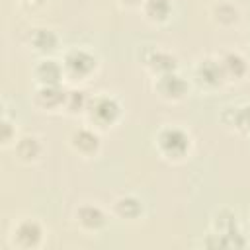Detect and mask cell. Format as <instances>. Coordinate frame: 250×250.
<instances>
[{
    "label": "cell",
    "mask_w": 250,
    "mask_h": 250,
    "mask_svg": "<svg viewBox=\"0 0 250 250\" xmlns=\"http://www.w3.org/2000/svg\"><path fill=\"white\" fill-rule=\"evenodd\" d=\"M154 90L158 92L160 98L170 100V102H176V100H182V98L188 94V82L174 70V72L160 74V76L156 78Z\"/></svg>",
    "instance_id": "obj_5"
},
{
    "label": "cell",
    "mask_w": 250,
    "mask_h": 250,
    "mask_svg": "<svg viewBox=\"0 0 250 250\" xmlns=\"http://www.w3.org/2000/svg\"><path fill=\"white\" fill-rule=\"evenodd\" d=\"M219 62L223 66V72H225L227 80H238L248 72V62L240 53H234V51L225 53Z\"/></svg>",
    "instance_id": "obj_12"
},
{
    "label": "cell",
    "mask_w": 250,
    "mask_h": 250,
    "mask_svg": "<svg viewBox=\"0 0 250 250\" xmlns=\"http://www.w3.org/2000/svg\"><path fill=\"white\" fill-rule=\"evenodd\" d=\"M230 117H221L223 123L232 125L238 133H250V104L238 107H227Z\"/></svg>",
    "instance_id": "obj_17"
},
{
    "label": "cell",
    "mask_w": 250,
    "mask_h": 250,
    "mask_svg": "<svg viewBox=\"0 0 250 250\" xmlns=\"http://www.w3.org/2000/svg\"><path fill=\"white\" fill-rule=\"evenodd\" d=\"M213 18H215V21L219 23V25H232V23H236L238 21V10L232 6V4H217L215 8H213Z\"/></svg>",
    "instance_id": "obj_19"
},
{
    "label": "cell",
    "mask_w": 250,
    "mask_h": 250,
    "mask_svg": "<svg viewBox=\"0 0 250 250\" xmlns=\"http://www.w3.org/2000/svg\"><path fill=\"white\" fill-rule=\"evenodd\" d=\"M90 98L86 96L84 90H68L66 92V100H64V109L68 113H80L88 107Z\"/></svg>",
    "instance_id": "obj_18"
},
{
    "label": "cell",
    "mask_w": 250,
    "mask_h": 250,
    "mask_svg": "<svg viewBox=\"0 0 250 250\" xmlns=\"http://www.w3.org/2000/svg\"><path fill=\"white\" fill-rule=\"evenodd\" d=\"M25 4H41V2H45V0H23Z\"/></svg>",
    "instance_id": "obj_22"
},
{
    "label": "cell",
    "mask_w": 250,
    "mask_h": 250,
    "mask_svg": "<svg viewBox=\"0 0 250 250\" xmlns=\"http://www.w3.org/2000/svg\"><path fill=\"white\" fill-rule=\"evenodd\" d=\"M76 221L86 230H100L107 223V217L98 205L86 203V205H80L76 209Z\"/></svg>",
    "instance_id": "obj_10"
},
{
    "label": "cell",
    "mask_w": 250,
    "mask_h": 250,
    "mask_svg": "<svg viewBox=\"0 0 250 250\" xmlns=\"http://www.w3.org/2000/svg\"><path fill=\"white\" fill-rule=\"evenodd\" d=\"M70 145H72V148L78 154H82V156H94L98 152V148H100V137L92 129L80 127V129L72 131Z\"/></svg>",
    "instance_id": "obj_8"
},
{
    "label": "cell",
    "mask_w": 250,
    "mask_h": 250,
    "mask_svg": "<svg viewBox=\"0 0 250 250\" xmlns=\"http://www.w3.org/2000/svg\"><path fill=\"white\" fill-rule=\"evenodd\" d=\"M86 111H88V117H90V121H92L94 125L105 129V127L113 125V123L119 119L121 105H119V102H117L115 98L102 94V96H96V98H92V100L88 102Z\"/></svg>",
    "instance_id": "obj_3"
},
{
    "label": "cell",
    "mask_w": 250,
    "mask_h": 250,
    "mask_svg": "<svg viewBox=\"0 0 250 250\" xmlns=\"http://www.w3.org/2000/svg\"><path fill=\"white\" fill-rule=\"evenodd\" d=\"M119 2L125 4V6H129V8H133V6H143L145 0H119Z\"/></svg>",
    "instance_id": "obj_21"
},
{
    "label": "cell",
    "mask_w": 250,
    "mask_h": 250,
    "mask_svg": "<svg viewBox=\"0 0 250 250\" xmlns=\"http://www.w3.org/2000/svg\"><path fill=\"white\" fill-rule=\"evenodd\" d=\"M64 100H66V92L55 84V86H39L33 94V102L37 107L41 109H59L64 107Z\"/></svg>",
    "instance_id": "obj_7"
},
{
    "label": "cell",
    "mask_w": 250,
    "mask_h": 250,
    "mask_svg": "<svg viewBox=\"0 0 250 250\" xmlns=\"http://www.w3.org/2000/svg\"><path fill=\"white\" fill-rule=\"evenodd\" d=\"M113 211L121 219H139L143 213V203L135 195H121L115 199Z\"/></svg>",
    "instance_id": "obj_14"
},
{
    "label": "cell",
    "mask_w": 250,
    "mask_h": 250,
    "mask_svg": "<svg viewBox=\"0 0 250 250\" xmlns=\"http://www.w3.org/2000/svg\"><path fill=\"white\" fill-rule=\"evenodd\" d=\"M98 66V59L86 49H70L64 53L62 70L70 80H86Z\"/></svg>",
    "instance_id": "obj_2"
},
{
    "label": "cell",
    "mask_w": 250,
    "mask_h": 250,
    "mask_svg": "<svg viewBox=\"0 0 250 250\" xmlns=\"http://www.w3.org/2000/svg\"><path fill=\"white\" fill-rule=\"evenodd\" d=\"M189 135L180 127H164L156 135V146L160 154L170 160H180L189 150Z\"/></svg>",
    "instance_id": "obj_1"
},
{
    "label": "cell",
    "mask_w": 250,
    "mask_h": 250,
    "mask_svg": "<svg viewBox=\"0 0 250 250\" xmlns=\"http://www.w3.org/2000/svg\"><path fill=\"white\" fill-rule=\"evenodd\" d=\"M29 45H31L37 53L49 55V53H53V51L57 49L59 39H57V35H55L51 29H47V27H35V29H31V33H29Z\"/></svg>",
    "instance_id": "obj_13"
},
{
    "label": "cell",
    "mask_w": 250,
    "mask_h": 250,
    "mask_svg": "<svg viewBox=\"0 0 250 250\" xmlns=\"http://www.w3.org/2000/svg\"><path fill=\"white\" fill-rule=\"evenodd\" d=\"M195 78L201 86H207V88H217L227 80L221 62L215 61V59L199 61L197 66H195Z\"/></svg>",
    "instance_id": "obj_6"
},
{
    "label": "cell",
    "mask_w": 250,
    "mask_h": 250,
    "mask_svg": "<svg viewBox=\"0 0 250 250\" xmlns=\"http://www.w3.org/2000/svg\"><path fill=\"white\" fill-rule=\"evenodd\" d=\"M12 141V123L8 121V117L2 119V143L8 145Z\"/></svg>",
    "instance_id": "obj_20"
},
{
    "label": "cell",
    "mask_w": 250,
    "mask_h": 250,
    "mask_svg": "<svg viewBox=\"0 0 250 250\" xmlns=\"http://www.w3.org/2000/svg\"><path fill=\"white\" fill-rule=\"evenodd\" d=\"M33 74H35V80L39 82V86H55V84H61L64 70H62V64H59L57 61L41 59L35 64Z\"/></svg>",
    "instance_id": "obj_9"
},
{
    "label": "cell",
    "mask_w": 250,
    "mask_h": 250,
    "mask_svg": "<svg viewBox=\"0 0 250 250\" xmlns=\"http://www.w3.org/2000/svg\"><path fill=\"white\" fill-rule=\"evenodd\" d=\"M16 154L23 162L37 160L39 154H41V143H39V139L33 137V135H25V137L18 139V143H16Z\"/></svg>",
    "instance_id": "obj_16"
},
{
    "label": "cell",
    "mask_w": 250,
    "mask_h": 250,
    "mask_svg": "<svg viewBox=\"0 0 250 250\" xmlns=\"http://www.w3.org/2000/svg\"><path fill=\"white\" fill-rule=\"evenodd\" d=\"M143 12L150 21L162 23L172 16V2L170 0H145Z\"/></svg>",
    "instance_id": "obj_15"
},
{
    "label": "cell",
    "mask_w": 250,
    "mask_h": 250,
    "mask_svg": "<svg viewBox=\"0 0 250 250\" xmlns=\"http://www.w3.org/2000/svg\"><path fill=\"white\" fill-rule=\"evenodd\" d=\"M41 240H43V227L35 219H23L12 230V244L21 250L37 248Z\"/></svg>",
    "instance_id": "obj_4"
},
{
    "label": "cell",
    "mask_w": 250,
    "mask_h": 250,
    "mask_svg": "<svg viewBox=\"0 0 250 250\" xmlns=\"http://www.w3.org/2000/svg\"><path fill=\"white\" fill-rule=\"evenodd\" d=\"M145 64L154 72V74H166V72H174L178 68V61L172 53H166V51H160V49H154L150 51V55L145 59Z\"/></svg>",
    "instance_id": "obj_11"
}]
</instances>
